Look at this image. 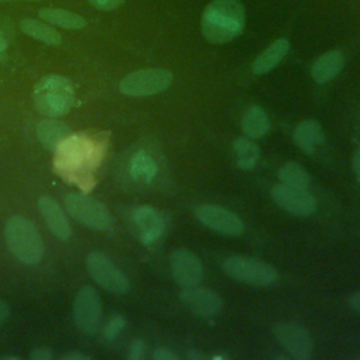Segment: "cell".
Instances as JSON below:
<instances>
[{"label":"cell","instance_id":"1","mask_svg":"<svg viewBox=\"0 0 360 360\" xmlns=\"http://www.w3.org/2000/svg\"><path fill=\"white\" fill-rule=\"evenodd\" d=\"M245 8L238 0H212L202 13L201 32L212 44L239 37L245 28Z\"/></svg>","mask_w":360,"mask_h":360},{"label":"cell","instance_id":"2","mask_svg":"<svg viewBox=\"0 0 360 360\" xmlns=\"http://www.w3.org/2000/svg\"><path fill=\"white\" fill-rule=\"evenodd\" d=\"M10 252L24 264H37L42 257V239L35 225L22 215H13L4 226Z\"/></svg>","mask_w":360,"mask_h":360},{"label":"cell","instance_id":"3","mask_svg":"<svg viewBox=\"0 0 360 360\" xmlns=\"http://www.w3.org/2000/svg\"><path fill=\"white\" fill-rule=\"evenodd\" d=\"M75 90L70 80L60 75L45 76L34 89L37 110L51 118L65 115L73 105Z\"/></svg>","mask_w":360,"mask_h":360},{"label":"cell","instance_id":"4","mask_svg":"<svg viewBox=\"0 0 360 360\" xmlns=\"http://www.w3.org/2000/svg\"><path fill=\"white\" fill-rule=\"evenodd\" d=\"M224 271L233 280L259 287L273 285L278 281L276 267L243 256L228 257L224 263Z\"/></svg>","mask_w":360,"mask_h":360},{"label":"cell","instance_id":"5","mask_svg":"<svg viewBox=\"0 0 360 360\" xmlns=\"http://www.w3.org/2000/svg\"><path fill=\"white\" fill-rule=\"evenodd\" d=\"M173 80L172 72L166 69H142L125 76L120 82V91L131 97H145L162 93Z\"/></svg>","mask_w":360,"mask_h":360},{"label":"cell","instance_id":"6","mask_svg":"<svg viewBox=\"0 0 360 360\" xmlns=\"http://www.w3.org/2000/svg\"><path fill=\"white\" fill-rule=\"evenodd\" d=\"M65 207L76 221L89 228L105 231L111 226V215L108 210L91 197L83 194H68L65 197Z\"/></svg>","mask_w":360,"mask_h":360},{"label":"cell","instance_id":"7","mask_svg":"<svg viewBox=\"0 0 360 360\" xmlns=\"http://www.w3.org/2000/svg\"><path fill=\"white\" fill-rule=\"evenodd\" d=\"M89 274L101 287L114 294H124L129 288V283L124 273L104 253L94 250L86 257Z\"/></svg>","mask_w":360,"mask_h":360},{"label":"cell","instance_id":"8","mask_svg":"<svg viewBox=\"0 0 360 360\" xmlns=\"http://www.w3.org/2000/svg\"><path fill=\"white\" fill-rule=\"evenodd\" d=\"M76 326L86 335H96L101 325V301L94 287L83 285L75 300Z\"/></svg>","mask_w":360,"mask_h":360},{"label":"cell","instance_id":"9","mask_svg":"<svg viewBox=\"0 0 360 360\" xmlns=\"http://www.w3.org/2000/svg\"><path fill=\"white\" fill-rule=\"evenodd\" d=\"M274 202L295 217H309L316 210V201L307 188L291 187L287 184H277L271 190Z\"/></svg>","mask_w":360,"mask_h":360},{"label":"cell","instance_id":"10","mask_svg":"<svg viewBox=\"0 0 360 360\" xmlns=\"http://www.w3.org/2000/svg\"><path fill=\"white\" fill-rule=\"evenodd\" d=\"M195 217L202 225L226 236H236L243 232V222L233 212L218 205H201Z\"/></svg>","mask_w":360,"mask_h":360},{"label":"cell","instance_id":"11","mask_svg":"<svg viewBox=\"0 0 360 360\" xmlns=\"http://www.w3.org/2000/svg\"><path fill=\"white\" fill-rule=\"evenodd\" d=\"M170 269L174 280L181 287L195 285L202 278V263L190 249L180 248L170 256Z\"/></svg>","mask_w":360,"mask_h":360},{"label":"cell","instance_id":"12","mask_svg":"<svg viewBox=\"0 0 360 360\" xmlns=\"http://www.w3.org/2000/svg\"><path fill=\"white\" fill-rule=\"evenodd\" d=\"M180 300L194 314L202 318H210L217 315L222 307V301L214 290L201 287L198 284L183 287L180 292Z\"/></svg>","mask_w":360,"mask_h":360},{"label":"cell","instance_id":"13","mask_svg":"<svg viewBox=\"0 0 360 360\" xmlns=\"http://www.w3.org/2000/svg\"><path fill=\"white\" fill-rule=\"evenodd\" d=\"M276 336L280 345L298 360H305L312 354V343L308 333L297 323L283 322L276 326Z\"/></svg>","mask_w":360,"mask_h":360},{"label":"cell","instance_id":"14","mask_svg":"<svg viewBox=\"0 0 360 360\" xmlns=\"http://www.w3.org/2000/svg\"><path fill=\"white\" fill-rule=\"evenodd\" d=\"M134 224L138 229V235L145 245L155 243L163 229H165V218L155 208L143 205L135 210L134 212Z\"/></svg>","mask_w":360,"mask_h":360},{"label":"cell","instance_id":"15","mask_svg":"<svg viewBox=\"0 0 360 360\" xmlns=\"http://www.w3.org/2000/svg\"><path fill=\"white\" fill-rule=\"evenodd\" d=\"M38 208L51 232L60 240L69 239L72 229L60 205L53 198L48 195H42L38 200Z\"/></svg>","mask_w":360,"mask_h":360},{"label":"cell","instance_id":"16","mask_svg":"<svg viewBox=\"0 0 360 360\" xmlns=\"http://www.w3.org/2000/svg\"><path fill=\"white\" fill-rule=\"evenodd\" d=\"M35 132L38 141L42 143L44 148L56 150L59 145L69 136L70 129L65 122L55 118H48L38 122Z\"/></svg>","mask_w":360,"mask_h":360},{"label":"cell","instance_id":"17","mask_svg":"<svg viewBox=\"0 0 360 360\" xmlns=\"http://www.w3.org/2000/svg\"><path fill=\"white\" fill-rule=\"evenodd\" d=\"M288 48H290V42L285 38L274 41L255 59L252 65V72L255 75H264L273 70L280 63V60L285 56V53L288 52Z\"/></svg>","mask_w":360,"mask_h":360},{"label":"cell","instance_id":"18","mask_svg":"<svg viewBox=\"0 0 360 360\" xmlns=\"http://www.w3.org/2000/svg\"><path fill=\"white\" fill-rule=\"evenodd\" d=\"M343 66V55L340 51H329L321 55L311 68V75L316 83H326L336 77Z\"/></svg>","mask_w":360,"mask_h":360},{"label":"cell","instance_id":"19","mask_svg":"<svg viewBox=\"0 0 360 360\" xmlns=\"http://www.w3.org/2000/svg\"><path fill=\"white\" fill-rule=\"evenodd\" d=\"M295 145L307 155H311L323 141L321 125L314 120H305L300 122L294 129Z\"/></svg>","mask_w":360,"mask_h":360},{"label":"cell","instance_id":"20","mask_svg":"<svg viewBox=\"0 0 360 360\" xmlns=\"http://www.w3.org/2000/svg\"><path fill=\"white\" fill-rule=\"evenodd\" d=\"M242 125L249 138H262L270 131V120L266 111L259 105H252L245 112Z\"/></svg>","mask_w":360,"mask_h":360},{"label":"cell","instance_id":"21","mask_svg":"<svg viewBox=\"0 0 360 360\" xmlns=\"http://www.w3.org/2000/svg\"><path fill=\"white\" fill-rule=\"evenodd\" d=\"M233 152L236 158V165L242 170L253 169L260 158V149L257 143L246 136H239L233 142Z\"/></svg>","mask_w":360,"mask_h":360},{"label":"cell","instance_id":"22","mask_svg":"<svg viewBox=\"0 0 360 360\" xmlns=\"http://www.w3.org/2000/svg\"><path fill=\"white\" fill-rule=\"evenodd\" d=\"M38 14L45 21L68 30H80L86 25V20L82 15L63 8H42Z\"/></svg>","mask_w":360,"mask_h":360},{"label":"cell","instance_id":"23","mask_svg":"<svg viewBox=\"0 0 360 360\" xmlns=\"http://www.w3.org/2000/svg\"><path fill=\"white\" fill-rule=\"evenodd\" d=\"M20 27L24 34H27L28 37H32L38 41H42L45 44L58 45L62 41V38L56 30H53L52 27H49L41 21L32 20V18H24L21 21Z\"/></svg>","mask_w":360,"mask_h":360},{"label":"cell","instance_id":"24","mask_svg":"<svg viewBox=\"0 0 360 360\" xmlns=\"http://www.w3.org/2000/svg\"><path fill=\"white\" fill-rule=\"evenodd\" d=\"M131 174L135 180L149 183L156 174L155 160L145 152H138L131 160Z\"/></svg>","mask_w":360,"mask_h":360},{"label":"cell","instance_id":"25","mask_svg":"<svg viewBox=\"0 0 360 360\" xmlns=\"http://www.w3.org/2000/svg\"><path fill=\"white\" fill-rule=\"evenodd\" d=\"M278 179L283 184L298 187V188H308L311 184V176L297 163H285L280 172Z\"/></svg>","mask_w":360,"mask_h":360},{"label":"cell","instance_id":"26","mask_svg":"<svg viewBox=\"0 0 360 360\" xmlns=\"http://www.w3.org/2000/svg\"><path fill=\"white\" fill-rule=\"evenodd\" d=\"M125 325V319L121 315H115L112 319H110V322L105 325L103 335L107 340H114L115 336L120 333V330L124 328Z\"/></svg>","mask_w":360,"mask_h":360},{"label":"cell","instance_id":"27","mask_svg":"<svg viewBox=\"0 0 360 360\" xmlns=\"http://www.w3.org/2000/svg\"><path fill=\"white\" fill-rule=\"evenodd\" d=\"M89 3L93 4L96 8L107 11L120 7L124 3V0H89Z\"/></svg>","mask_w":360,"mask_h":360},{"label":"cell","instance_id":"28","mask_svg":"<svg viewBox=\"0 0 360 360\" xmlns=\"http://www.w3.org/2000/svg\"><path fill=\"white\" fill-rule=\"evenodd\" d=\"M143 354V342L141 339H135L131 346H129V352H128V359L136 360L139 357H142Z\"/></svg>","mask_w":360,"mask_h":360},{"label":"cell","instance_id":"29","mask_svg":"<svg viewBox=\"0 0 360 360\" xmlns=\"http://www.w3.org/2000/svg\"><path fill=\"white\" fill-rule=\"evenodd\" d=\"M153 359H155V360H176L177 356H176L173 352H170L169 349L159 347V349L155 350Z\"/></svg>","mask_w":360,"mask_h":360},{"label":"cell","instance_id":"30","mask_svg":"<svg viewBox=\"0 0 360 360\" xmlns=\"http://www.w3.org/2000/svg\"><path fill=\"white\" fill-rule=\"evenodd\" d=\"M30 357L34 360H48L52 357V352L48 347H39V349H35L34 352H31Z\"/></svg>","mask_w":360,"mask_h":360},{"label":"cell","instance_id":"31","mask_svg":"<svg viewBox=\"0 0 360 360\" xmlns=\"http://www.w3.org/2000/svg\"><path fill=\"white\" fill-rule=\"evenodd\" d=\"M352 165H353V170L357 176V180L360 181V148L354 152L353 159H352Z\"/></svg>","mask_w":360,"mask_h":360},{"label":"cell","instance_id":"32","mask_svg":"<svg viewBox=\"0 0 360 360\" xmlns=\"http://www.w3.org/2000/svg\"><path fill=\"white\" fill-rule=\"evenodd\" d=\"M60 359L62 360H89L90 357L77 352H69V353H65Z\"/></svg>","mask_w":360,"mask_h":360},{"label":"cell","instance_id":"33","mask_svg":"<svg viewBox=\"0 0 360 360\" xmlns=\"http://www.w3.org/2000/svg\"><path fill=\"white\" fill-rule=\"evenodd\" d=\"M349 304H350V307H352L354 311L360 312V291H356L354 294H352V297H350V300H349Z\"/></svg>","mask_w":360,"mask_h":360},{"label":"cell","instance_id":"34","mask_svg":"<svg viewBox=\"0 0 360 360\" xmlns=\"http://www.w3.org/2000/svg\"><path fill=\"white\" fill-rule=\"evenodd\" d=\"M7 314H8V305L0 300V323L6 319Z\"/></svg>","mask_w":360,"mask_h":360},{"label":"cell","instance_id":"35","mask_svg":"<svg viewBox=\"0 0 360 360\" xmlns=\"http://www.w3.org/2000/svg\"><path fill=\"white\" fill-rule=\"evenodd\" d=\"M6 46H7V42H6L4 37H3V35H1V32H0V52H1V51H4V49H6Z\"/></svg>","mask_w":360,"mask_h":360},{"label":"cell","instance_id":"36","mask_svg":"<svg viewBox=\"0 0 360 360\" xmlns=\"http://www.w3.org/2000/svg\"><path fill=\"white\" fill-rule=\"evenodd\" d=\"M188 359H202V354H198V353H190L187 354Z\"/></svg>","mask_w":360,"mask_h":360},{"label":"cell","instance_id":"37","mask_svg":"<svg viewBox=\"0 0 360 360\" xmlns=\"http://www.w3.org/2000/svg\"><path fill=\"white\" fill-rule=\"evenodd\" d=\"M1 359H4V360H10L11 359L13 360V359H18V357L17 356H3Z\"/></svg>","mask_w":360,"mask_h":360},{"label":"cell","instance_id":"38","mask_svg":"<svg viewBox=\"0 0 360 360\" xmlns=\"http://www.w3.org/2000/svg\"><path fill=\"white\" fill-rule=\"evenodd\" d=\"M0 1H22V0H0ZM35 1H38V0H35Z\"/></svg>","mask_w":360,"mask_h":360}]
</instances>
